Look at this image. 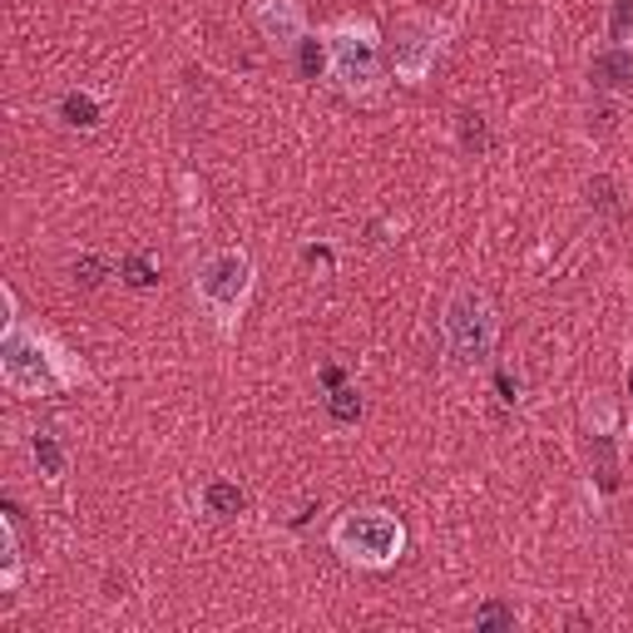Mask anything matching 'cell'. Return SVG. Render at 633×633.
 <instances>
[{
    "label": "cell",
    "instance_id": "obj_4",
    "mask_svg": "<svg viewBox=\"0 0 633 633\" xmlns=\"http://www.w3.org/2000/svg\"><path fill=\"white\" fill-rule=\"evenodd\" d=\"M253 283H258V268L243 248H218L198 263V277H194V293L204 303V313L214 317V327L233 337L238 332L243 313H248V297H253Z\"/></svg>",
    "mask_w": 633,
    "mask_h": 633
},
{
    "label": "cell",
    "instance_id": "obj_7",
    "mask_svg": "<svg viewBox=\"0 0 633 633\" xmlns=\"http://www.w3.org/2000/svg\"><path fill=\"white\" fill-rule=\"evenodd\" d=\"M253 20H258L263 40H273V46H283V50H293V46H303V40H307L303 0H258Z\"/></svg>",
    "mask_w": 633,
    "mask_h": 633
},
{
    "label": "cell",
    "instance_id": "obj_3",
    "mask_svg": "<svg viewBox=\"0 0 633 633\" xmlns=\"http://www.w3.org/2000/svg\"><path fill=\"white\" fill-rule=\"evenodd\" d=\"M332 554L342 564H357V570H392L406 554V525L392 515V510H347L332 525Z\"/></svg>",
    "mask_w": 633,
    "mask_h": 633
},
{
    "label": "cell",
    "instance_id": "obj_16",
    "mask_svg": "<svg viewBox=\"0 0 633 633\" xmlns=\"http://www.w3.org/2000/svg\"><path fill=\"white\" fill-rule=\"evenodd\" d=\"M515 609H510V604H500V599H491V604H481V609H475V629H481V633H495V629H515Z\"/></svg>",
    "mask_w": 633,
    "mask_h": 633
},
{
    "label": "cell",
    "instance_id": "obj_17",
    "mask_svg": "<svg viewBox=\"0 0 633 633\" xmlns=\"http://www.w3.org/2000/svg\"><path fill=\"white\" fill-rule=\"evenodd\" d=\"M119 273H125V283H129V287H154V283H159V268H154V263L144 258V253H135V258L119 263Z\"/></svg>",
    "mask_w": 633,
    "mask_h": 633
},
{
    "label": "cell",
    "instance_id": "obj_13",
    "mask_svg": "<svg viewBox=\"0 0 633 633\" xmlns=\"http://www.w3.org/2000/svg\"><path fill=\"white\" fill-rule=\"evenodd\" d=\"M461 149L471 154V159H485V154H491V129H485V119L471 115V109L461 115Z\"/></svg>",
    "mask_w": 633,
    "mask_h": 633
},
{
    "label": "cell",
    "instance_id": "obj_8",
    "mask_svg": "<svg viewBox=\"0 0 633 633\" xmlns=\"http://www.w3.org/2000/svg\"><path fill=\"white\" fill-rule=\"evenodd\" d=\"M594 80L604 85V90H614V95H633V50L609 46L594 60Z\"/></svg>",
    "mask_w": 633,
    "mask_h": 633
},
{
    "label": "cell",
    "instance_id": "obj_2",
    "mask_svg": "<svg viewBox=\"0 0 633 633\" xmlns=\"http://www.w3.org/2000/svg\"><path fill=\"white\" fill-rule=\"evenodd\" d=\"M327 40V55H332V80L347 99H362L372 105L382 95V36H376L372 20H357V16H342L337 26L322 30Z\"/></svg>",
    "mask_w": 633,
    "mask_h": 633
},
{
    "label": "cell",
    "instance_id": "obj_12",
    "mask_svg": "<svg viewBox=\"0 0 633 633\" xmlns=\"http://www.w3.org/2000/svg\"><path fill=\"white\" fill-rule=\"evenodd\" d=\"M0 584L16 589L20 584V540H16V520H0Z\"/></svg>",
    "mask_w": 633,
    "mask_h": 633
},
{
    "label": "cell",
    "instance_id": "obj_9",
    "mask_svg": "<svg viewBox=\"0 0 633 633\" xmlns=\"http://www.w3.org/2000/svg\"><path fill=\"white\" fill-rule=\"evenodd\" d=\"M198 500H204V515H214V520H238L248 510V491L233 481H208Z\"/></svg>",
    "mask_w": 633,
    "mask_h": 633
},
{
    "label": "cell",
    "instance_id": "obj_14",
    "mask_svg": "<svg viewBox=\"0 0 633 633\" xmlns=\"http://www.w3.org/2000/svg\"><path fill=\"white\" fill-rule=\"evenodd\" d=\"M609 46L633 50V0H609Z\"/></svg>",
    "mask_w": 633,
    "mask_h": 633
},
{
    "label": "cell",
    "instance_id": "obj_18",
    "mask_svg": "<svg viewBox=\"0 0 633 633\" xmlns=\"http://www.w3.org/2000/svg\"><path fill=\"white\" fill-rule=\"evenodd\" d=\"M589 194H594V204L604 208V214H619V194H614V184H609V179H594Z\"/></svg>",
    "mask_w": 633,
    "mask_h": 633
},
{
    "label": "cell",
    "instance_id": "obj_1",
    "mask_svg": "<svg viewBox=\"0 0 633 633\" xmlns=\"http://www.w3.org/2000/svg\"><path fill=\"white\" fill-rule=\"evenodd\" d=\"M0 382L16 396H60L85 382V366L26 317H6L0 332Z\"/></svg>",
    "mask_w": 633,
    "mask_h": 633
},
{
    "label": "cell",
    "instance_id": "obj_11",
    "mask_svg": "<svg viewBox=\"0 0 633 633\" xmlns=\"http://www.w3.org/2000/svg\"><path fill=\"white\" fill-rule=\"evenodd\" d=\"M99 115H105V109H99V99L85 95V90H70V95L60 99V119H65V125H75V129H95Z\"/></svg>",
    "mask_w": 633,
    "mask_h": 633
},
{
    "label": "cell",
    "instance_id": "obj_15",
    "mask_svg": "<svg viewBox=\"0 0 633 633\" xmlns=\"http://www.w3.org/2000/svg\"><path fill=\"white\" fill-rule=\"evenodd\" d=\"M327 411H332V421H337V426H352V421H362V392L357 386H337V392L327 396Z\"/></svg>",
    "mask_w": 633,
    "mask_h": 633
},
{
    "label": "cell",
    "instance_id": "obj_10",
    "mask_svg": "<svg viewBox=\"0 0 633 633\" xmlns=\"http://www.w3.org/2000/svg\"><path fill=\"white\" fill-rule=\"evenodd\" d=\"M30 455H36L46 481H65V475H70V455H65L60 436H50V431H36V436H30Z\"/></svg>",
    "mask_w": 633,
    "mask_h": 633
},
{
    "label": "cell",
    "instance_id": "obj_6",
    "mask_svg": "<svg viewBox=\"0 0 633 633\" xmlns=\"http://www.w3.org/2000/svg\"><path fill=\"white\" fill-rule=\"evenodd\" d=\"M446 36H451V26L436 16L402 20V30H396V40H392V75L402 85H426V75L436 70L441 50H446Z\"/></svg>",
    "mask_w": 633,
    "mask_h": 633
},
{
    "label": "cell",
    "instance_id": "obj_5",
    "mask_svg": "<svg viewBox=\"0 0 633 633\" xmlns=\"http://www.w3.org/2000/svg\"><path fill=\"white\" fill-rule=\"evenodd\" d=\"M441 332H446V352L461 366H485L500 342V313L481 287H455L441 313Z\"/></svg>",
    "mask_w": 633,
    "mask_h": 633
}]
</instances>
